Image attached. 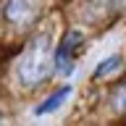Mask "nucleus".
I'll return each mask as SVG.
<instances>
[{
  "mask_svg": "<svg viewBox=\"0 0 126 126\" xmlns=\"http://www.w3.org/2000/svg\"><path fill=\"white\" fill-rule=\"evenodd\" d=\"M55 71L53 66V50H50V39L47 37H37L32 39L29 47L24 50L21 61H18V81L24 87H37L42 81L50 79V74Z\"/></svg>",
  "mask_w": 126,
  "mask_h": 126,
  "instance_id": "1",
  "label": "nucleus"
},
{
  "mask_svg": "<svg viewBox=\"0 0 126 126\" xmlns=\"http://www.w3.org/2000/svg\"><path fill=\"white\" fill-rule=\"evenodd\" d=\"M81 47H84V37H81L76 29H71V32L63 34L61 45H58V50H55V55H53V66H55V71H58L61 76H68L71 71H74Z\"/></svg>",
  "mask_w": 126,
  "mask_h": 126,
  "instance_id": "2",
  "label": "nucleus"
},
{
  "mask_svg": "<svg viewBox=\"0 0 126 126\" xmlns=\"http://www.w3.org/2000/svg\"><path fill=\"white\" fill-rule=\"evenodd\" d=\"M42 11L39 0H8L5 3V18L16 26H29Z\"/></svg>",
  "mask_w": 126,
  "mask_h": 126,
  "instance_id": "3",
  "label": "nucleus"
},
{
  "mask_svg": "<svg viewBox=\"0 0 126 126\" xmlns=\"http://www.w3.org/2000/svg\"><path fill=\"white\" fill-rule=\"evenodd\" d=\"M68 94H71V87H63V89L53 92V94H50V97H47L45 102H42V105H37V110H34V113H37V116H47V113L58 110V108L63 105V102H66V97H68Z\"/></svg>",
  "mask_w": 126,
  "mask_h": 126,
  "instance_id": "4",
  "label": "nucleus"
},
{
  "mask_svg": "<svg viewBox=\"0 0 126 126\" xmlns=\"http://www.w3.org/2000/svg\"><path fill=\"white\" fill-rule=\"evenodd\" d=\"M121 68V55H110V58H105V61L97 66V71H94V79H102L108 76V74H113V71Z\"/></svg>",
  "mask_w": 126,
  "mask_h": 126,
  "instance_id": "5",
  "label": "nucleus"
},
{
  "mask_svg": "<svg viewBox=\"0 0 126 126\" xmlns=\"http://www.w3.org/2000/svg\"><path fill=\"white\" fill-rule=\"evenodd\" d=\"M113 110H118V113H126V84H121L116 89V92H113Z\"/></svg>",
  "mask_w": 126,
  "mask_h": 126,
  "instance_id": "6",
  "label": "nucleus"
}]
</instances>
